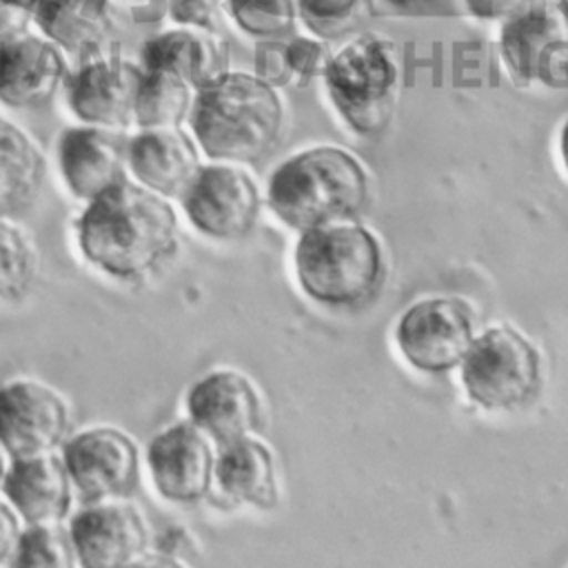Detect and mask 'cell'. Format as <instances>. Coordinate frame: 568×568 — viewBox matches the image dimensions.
<instances>
[{"label":"cell","instance_id":"6da1fadb","mask_svg":"<svg viewBox=\"0 0 568 568\" xmlns=\"http://www.w3.org/2000/svg\"><path fill=\"white\" fill-rule=\"evenodd\" d=\"M80 253L98 271L135 282L178 248V213L169 200L129 178L89 200L75 220Z\"/></svg>","mask_w":568,"mask_h":568},{"label":"cell","instance_id":"7a4b0ae2","mask_svg":"<svg viewBox=\"0 0 568 568\" xmlns=\"http://www.w3.org/2000/svg\"><path fill=\"white\" fill-rule=\"evenodd\" d=\"M189 124L211 160L251 164L280 142L284 102L277 87L257 73L229 69L195 91Z\"/></svg>","mask_w":568,"mask_h":568},{"label":"cell","instance_id":"3957f363","mask_svg":"<svg viewBox=\"0 0 568 568\" xmlns=\"http://www.w3.org/2000/svg\"><path fill=\"white\" fill-rule=\"evenodd\" d=\"M371 195L362 162L339 146H311L277 164L266 184V204L293 231L357 217Z\"/></svg>","mask_w":568,"mask_h":568},{"label":"cell","instance_id":"277c9868","mask_svg":"<svg viewBox=\"0 0 568 568\" xmlns=\"http://www.w3.org/2000/svg\"><path fill=\"white\" fill-rule=\"evenodd\" d=\"M293 260L302 293L326 308L359 306L384 280L379 240L366 226L351 222L302 231Z\"/></svg>","mask_w":568,"mask_h":568},{"label":"cell","instance_id":"5b68a950","mask_svg":"<svg viewBox=\"0 0 568 568\" xmlns=\"http://www.w3.org/2000/svg\"><path fill=\"white\" fill-rule=\"evenodd\" d=\"M324 82L342 120L362 135H375L399 100L402 51L384 33H362L333 53Z\"/></svg>","mask_w":568,"mask_h":568},{"label":"cell","instance_id":"8992f818","mask_svg":"<svg viewBox=\"0 0 568 568\" xmlns=\"http://www.w3.org/2000/svg\"><path fill=\"white\" fill-rule=\"evenodd\" d=\"M539 377L537 348L508 326L484 331L473 339L462 362V382L468 397L488 410L524 406L535 397Z\"/></svg>","mask_w":568,"mask_h":568},{"label":"cell","instance_id":"52a82bcc","mask_svg":"<svg viewBox=\"0 0 568 568\" xmlns=\"http://www.w3.org/2000/svg\"><path fill=\"white\" fill-rule=\"evenodd\" d=\"M499 49L513 80L568 89V2H528L506 18Z\"/></svg>","mask_w":568,"mask_h":568},{"label":"cell","instance_id":"ba28073f","mask_svg":"<svg viewBox=\"0 0 568 568\" xmlns=\"http://www.w3.org/2000/svg\"><path fill=\"white\" fill-rule=\"evenodd\" d=\"M180 202L191 226L220 242L246 237L262 211L260 189L242 164L217 160L200 166Z\"/></svg>","mask_w":568,"mask_h":568},{"label":"cell","instance_id":"9c48e42d","mask_svg":"<svg viewBox=\"0 0 568 568\" xmlns=\"http://www.w3.org/2000/svg\"><path fill=\"white\" fill-rule=\"evenodd\" d=\"M475 317L466 302L430 297L413 304L397 322L395 339L408 364L442 375L459 366L475 339Z\"/></svg>","mask_w":568,"mask_h":568},{"label":"cell","instance_id":"30bf717a","mask_svg":"<svg viewBox=\"0 0 568 568\" xmlns=\"http://www.w3.org/2000/svg\"><path fill=\"white\" fill-rule=\"evenodd\" d=\"M73 490L84 504L129 497L140 479V450L115 426H91L62 444Z\"/></svg>","mask_w":568,"mask_h":568},{"label":"cell","instance_id":"8fae6325","mask_svg":"<svg viewBox=\"0 0 568 568\" xmlns=\"http://www.w3.org/2000/svg\"><path fill=\"white\" fill-rule=\"evenodd\" d=\"M69 428V404L49 384L27 377L0 384V444L9 457L53 453Z\"/></svg>","mask_w":568,"mask_h":568},{"label":"cell","instance_id":"7c38bea8","mask_svg":"<svg viewBox=\"0 0 568 568\" xmlns=\"http://www.w3.org/2000/svg\"><path fill=\"white\" fill-rule=\"evenodd\" d=\"M146 464L155 490L173 504L202 501L215 479L211 439L191 419L155 433L146 446Z\"/></svg>","mask_w":568,"mask_h":568},{"label":"cell","instance_id":"4fadbf2b","mask_svg":"<svg viewBox=\"0 0 568 568\" xmlns=\"http://www.w3.org/2000/svg\"><path fill=\"white\" fill-rule=\"evenodd\" d=\"M78 564L115 568L138 564L149 550V528L140 508L124 499L91 501L69 521Z\"/></svg>","mask_w":568,"mask_h":568},{"label":"cell","instance_id":"5bb4252c","mask_svg":"<svg viewBox=\"0 0 568 568\" xmlns=\"http://www.w3.org/2000/svg\"><path fill=\"white\" fill-rule=\"evenodd\" d=\"M142 67L118 53H98L67 78V102L84 124L122 129L133 122Z\"/></svg>","mask_w":568,"mask_h":568},{"label":"cell","instance_id":"9a60e30c","mask_svg":"<svg viewBox=\"0 0 568 568\" xmlns=\"http://www.w3.org/2000/svg\"><path fill=\"white\" fill-rule=\"evenodd\" d=\"M189 419L220 446L253 435L262 424V399L240 371L217 368L200 377L186 393Z\"/></svg>","mask_w":568,"mask_h":568},{"label":"cell","instance_id":"2e32d148","mask_svg":"<svg viewBox=\"0 0 568 568\" xmlns=\"http://www.w3.org/2000/svg\"><path fill=\"white\" fill-rule=\"evenodd\" d=\"M67 78L64 51L47 36L24 31L0 42V102L9 109L47 106Z\"/></svg>","mask_w":568,"mask_h":568},{"label":"cell","instance_id":"e0dca14e","mask_svg":"<svg viewBox=\"0 0 568 568\" xmlns=\"http://www.w3.org/2000/svg\"><path fill=\"white\" fill-rule=\"evenodd\" d=\"M126 142L115 129L80 124L58 138V166L69 193L89 202L126 180Z\"/></svg>","mask_w":568,"mask_h":568},{"label":"cell","instance_id":"ac0fdd59","mask_svg":"<svg viewBox=\"0 0 568 568\" xmlns=\"http://www.w3.org/2000/svg\"><path fill=\"white\" fill-rule=\"evenodd\" d=\"M200 151L180 126L140 129L126 142L129 173L164 197H180L202 166Z\"/></svg>","mask_w":568,"mask_h":568},{"label":"cell","instance_id":"d6986e66","mask_svg":"<svg viewBox=\"0 0 568 568\" xmlns=\"http://www.w3.org/2000/svg\"><path fill=\"white\" fill-rule=\"evenodd\" d=\"M0 490L27 524L62 521L73 501L64 459L53 453L11 457Z\"/></svg>","mask_w":568,"mask_h":568},{"label":"cell","instance_id":"ffe728a7","mask_svg":"<svg viewBox=\"0 0 568 568\" xmlns=\"http://www.w3.org/2000/svg\"><path fill=\"white\" fill-rule=\"evenodd\" d=\"M229 42L202 27H175L149 38L142 47V69H164L193 89H202L229 71Z\"/></svg>","mask_w":568,"mask_h":568},{"label":"cell","instance_id":"44dd1931","mask_svg":"<svg viewBox=\"0 0 568 568\" xmlns=\"http://www.w3.org/2000/svg\"><path fill=\"white\" fill-rule=\"evenodd\" d=\"M215 479L220 490L242 504L271 510L280 501L277 468L271 448L253 437L224 444L215 457Z\"/></svg>","mask_w":568,"mask_h":568},{"label":"cell","instance_id":"7402d4cb","mask_svg":"<svg viewBox=\"0 0 568 568\" xmlns=\"http://www.w3.org/2000/svg\"><path fill=\"white\" fill-rule=\"evenodd\" d=\"M33 20L51 42L75 55L102 53L115 31L109 0H40Z\"/></svg>","mask_w":568,"mask_h":568},{"label":"cell","instance_id":"603a6c76","mask_svg":"<svg viewBox=\"0 0 568 568\" xmlns=\"http://www.w3.org/2000/svg\"><path fill=\"white\" fill-rule=\"evenodd\" d=\"M47 162L33 138L0 118V220L22 215L40 195Z\"/></svg>","mask_w":568,"mask_h":568},{"label":"cell","instance_id":"cb8c5ba5","mask_svg":"<svg viewBox=\"0 0 568 568\" xmlns=\"http://www.w3.org/2000/svg\"><path fill=\"white\" fill-rule=\"evenodd\" d=\"M195 91L180 75L164 69H142L133 122L140 129L180 126L193 109Z\"/></svg>","mask_w":568,"mask_h":568},{"label":"cell","instance_id":"d4e9b609","mask_svg":"<svg viewBox=\"0 0 568 568\" xmlns=\"http://www.w3.org/2000/svg\"><path fill=\"white\" fill-rule=\"evenodd\" d=\"M38 273V253L31 237L11 220H0V302L24 297Z\"/></svg>","mask_w":568,"mask_h":568},{"label":"cell","instance_id":"484cf974","mask_svg":"<svg viewBox=\"0 0 568 568\" xmlns=\"http://www.w3.org/2000/svg\"><path fill=\"white\" fill-rule=\"evenodd\" d=\"M78 564V555L71 541V532L55 524H29L20 537L11 566H47V568H71Z\"/></svg>","mask_w":568,"mask_h":568},{"label":"cell","instance_id":"4316f807","mask_svg":"<svg viewBox=\"0 0 568 568\" xmlns=\"http://www.w3.org/2000/svg\"><path fill=\"white\" fill-rule=\"evenodd\" d=\"M306 29L324 40L355 31L371 13V0H297Z\"/></svg>","mask_w":568,"mask_h":568},{"label":"cell","instance_id":"83f0119b","mask_svg":"<svg viewBox=\"0 0 568 568\" xmlns=\"http://www.w3.org/2000/svg\"><path fill=\"white\" fill-rule=\"evenodd\" d=\"M235 24L255 38H280L300 18L297 0H229Z\"/></svg>","mask_w":568,"mask_h":568},{"label":"cell","instance_id":"f1b7e54d","mask_svg":"<svg viewBox=\"0 0 568 568\" xmlns=\"http://www.w3.org/2000/svg\"><path fill=\"white\" fill-rule=\"evenodd\" d=\"M284 53H286V62L293 78H302V80L324 75L333 58V51L328 49V40L317 36H295L284 44Z\"/></svg>","mask_w":568,"mask_h":568},{"label":"cell","instance_id":"f546056e","mask_svg":"<svg viewBox=\"0 0 568 568\" xmlns=\"http://www.w3.org/2000/svg\"><path fill=\"white\" fill-rule=\"evenodd\" d=\"M255 73L273 87H282L293 80V73L286 62L284 44L275 42V38L264 40L255 51Z\"/></svg>","mask_w":568,"mask_h":568},{"label":"cell","instance_id":"4dcf8cb0","mask_svg":"<svg viewBox=\"0 0 568 568\" xmlns=\"http://www.w3.org/2000/svg\"><path fill=\"white\" fill-rule=\"evenodd\" d=\"M169 13L182 27L211 29L215 22V0H171Z\"/></svg>","mask_w":568,"mask_h":568},{"label":"cell","instance_id":"1f68e13d","mask_svg":"<svg viewBox=\"0 0 568 568\" xmlns=\"http://www.w3.org/2000/svg\"><path fill=\"white\" fill-rule=\"evenodd\" d=\"M20 532V515L7 499H0V564H11Z\"/></svg>","mask_w":568,"mask_h":568},{"label":"cell","instance_id":"d6a6232c","mask_svg":"<svg viewBox=\"0 0 568 568\" xmlns=\"http://www.w3.org/2000/svg\"><path fill=\"white\" fill-rule=\"evenodd\" d=\"M33 20V11H27L9 0H0V42L27 31Z\"/></svg>","mask_w":568,"mask_h":568},{"label":"cell","instance_id":"836d02e7","mask_svg":"<svg viewBox=\"0 0 568 568\" xmlns=\"http://www.w3.org/2000/svg\"><path fill=\"white\" fill-rule=\"evenodd\" d=\"M532 0H466L468 9L484 20H506Z\"/></svg>","mask_w":568,"mask_h":568},{"label":"cell","instance_id":"e575fe53","mask_svg":"<svg viewBox=\"0 0 568 568\" xmlns=\"http://www.w3.org/2000/svg\"><path fill=\"white\" fill-rule=\"evenodd\" d=\"M559 149H561V160H564V166L568 171V120L561 129V140H559Z\"/></svg>","mask_w":568,"mask_h":568},{"label":"cell","instance_id":"d590c367","mask_svg":"<svg viewBox=\"0 0 568 568\" xmlns=\"http://www.w3.org/2000/svg\"><path fill=\"white\" fill-rule=\"evenodd\" d=\"M7 450L2 448V444H0V488H2V481H4V475H7Z\"/></svg>","mask_w":568,"mask_h":568},{"label":"cell","instance_id":"8d00e7d4","mask_svg":"<svg viewBox=\"0 0 568 568\" xmlns=\"http://www.w3.org/2000/svg\"><path fill=\"white\" fill-rule=\"evenodd\" d=\"M129 4H133V7H140V9H146V7H151V4H155V2H160V0H126Z\"/></svg>","mask_w":568,"mask_h":568},{"label":"cell","instance_id":"74e56055","mask_svg":"<svg viewBox=\"0 0 568 568\" xmlns=\"http://www.w3.org/2000/svg\"><path fill=\"white\" fill-rule=\"evenodd\" d=\"M384 2H390V4H397V7H408V4H419V2H426V0H384Z\"/></svg>","mask_w":568,"mask_h":568}]
</instances>
